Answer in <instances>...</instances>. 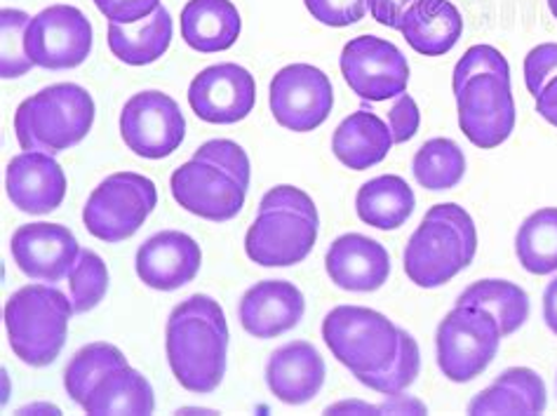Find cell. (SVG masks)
<instances>
[{"instance_id":"obj_4","label":"cell","mask_w":557,"mask_h":416,"mask_svg":"<svg viewBox=\"0 0 557 416\" xmlns=\"http://www.w3.org/2000/svg\"><path fill=\"white\" fill-rule=\"evenodd\" d=\"M400 327L384 314L364 306H336L322 322L327 348L354 375H370L393 363L400 344Z\"/></svg>"},{"instance_id":"obj_9","label":"cell","mask_w":557,"mask_h":416,"mask_svg":"<svg viewBox=\"0 0 557 416\" xmlns=\"http://www.w3.org/2000/svg\"><path fill=\"white\" fill-rule=\"evenodd\" d=\"M271 113L292 132H313L327 121L334 107L332 83L311 64H289L271 81Z\"/></svg>"},{"instance_id":"obj_1","label":"cell","mask_w":557,"mask_h":416,"mask_svg":"<svg viewBox=\"0 0 557 416\" xmlns=\"http://www.w3.org/2000/svg\"><path fill=\"white\" fill-rule=\"evenodd\" d=\"M168 363L188 393L208 395L226 375L228 325L224 308L208 294H194L172 308L165 330Z\"/></svg>"},{"instance_id":"obj_39","label":"cell","mask_w":557,"mask_h":416,"mask_svg":"<svg viewBox=\"0 0 557 416\" xmlns=\"http://www.w3.org/2000/svg\"><path fill=\"white\" fill-rule=\"evenodd\" d=\"M557 76V42L536 46L524 57V85L536 99L544 87Z\"/></svg>"},{"instance_id":"obj_38","label":"cell","mask_w":557,"mask_h":416,"mask_svg":"<svg viewBox=\"0 0 557 416\" xmlns=\"http://www.w3.org/2000/svg\"><path fill=\"white\" fill-rule=\"evenodd\" d=\"M313 20L325 26L358 24L370 10V0H304Z\"/></svg>"},{"instance_id":"obj_26","label":"cell","mask_w":557,"mask_h":416,"mask_svg":"<svg viewBox=\"0 0 557 416\" xmlns=\"http://www.w3.org/2000/svg\"><path fill=\"white\" fill-rule=\"evenodd\" d=\"M109 48L113 57L129 66H146L158 62L172 42V17L160 5L151 17L137 24L109 22Z\"/></svg>"},{"instance_id":"obj_29","label":"cell","mask_w":557,"mask_h":416,"mask_svg":"<svg viewBox=\"0 0 557 416\" xmlns=\"http://www.w3.org/2000/svg\"><path fill=\"white\" fill-rule=\"evenodd\" d=\"M457 306H475L492 314L502 327V334L510 337L530 318V296L527 292L508 280H478L471 287H466Z\"/></svg>"},{"instance_id":"obj_30","label":"cell","mask_w":557,"mask_h":416,"mask_svg":"<svg viewBox=\"0 0 557 416\" xmlns=\"http://www.w3.org/2000/svg\"><path fill=\"white\" fill-rule=\"evenodd\" d=\"M516 255L524 271L550 276L557 271V207H544L522 221Z\"/></svg>"},{"instance_id":"obj_13","label":"cell","mask_w":557,"mask_h":416,"mask_svg":"<svg viewBox=\"0 0 557 416\" xmlns=\"http://www.w3.org/2000/svg\"><path fill=\"white\" fill-rule=\"evenodd\" d=\"M172 196L186 212L208 221H231L245 205L247 188L212 162L188 160L174 170Z\"/></svg>"},{"instance_id":"obj_32","label":"cell","mask_w":557,"mask_h":416,"mask_svg":"<svg viewBox=\"0 0 557 416\" xmlns=\"http://www.w3.org/2000/svg\"><path fill=\"white\" fill-rule=\"evenodd\" d=\"M412 172L423 188L449 191L463 180L466 156L457 142L437 137L419 148L412 160Z\"/></svg>"},{"instance_id":"obj_45","label":"cell","mask_w":557,"mask_h":416,"mask_svg":"<svg viewBox=\"0 0 557 416\" xmlns=\"http://www.w3.org/2000/svg\"><path fill=\"white\" fill-rule=\"evenodd\" d=\"M539 115L557 127V76L544 87V93L536 97Z\"/></svg>"},{"instance_id":"obj_7","label":"cell","mask_w":557,"mask_h":416,"mask_svg":"<svg viewBox=\"0 0 557 416\" xmlns=\"http://www.w3.org/2000/svg\"><path fill=\"white\" fill-rule=\"evenodd\" d=\"M92 52V24L73 5H52L32 17L26 54L34 66L64 71L81 66Z\"/></svg>"},{"instance_id":"obj_31","label":"cell","mask_w":557,"mask_h":416,"mask_svg":"<svg viewBox=\"0 0 557 416\" xmlns=\"http://www.w3.org/2000/svg\"><path fill=\"white\" fill-rule=\"evenodd\" d=\"M127 358L121 353V348H115L113 344H90L81 348L76 355H73L66 371H64V389L71 395L73 403H83L90 397L95 386L104 379L109 371L125 367Z\"/></svg>"},{"instance_id":"obj_8","label":"cell","mask_w":557,"mask_h":416,"mask_svg":"<svg viewBox=\"0 0 557 416\" xmlns=\"http://www.w3.org/2000/svg\"><path fill=\"white\" fill-rule=\"evenodd\" d=\"M121 137L139 158H168L186 137V121L180 103L158 90L135 95L123 107Z\"/></svg>"},{"instance_id":"obj_34","label":"cell","mask_w":557,"mask_h":416,"mask_svg":"<svg viewBox=\"0 0 557 416\" xmlns=\"http://www.w3.org/2000/svg\"><path fill=\"white\" fill-rule=\"evenodd\" d=\"M109 292V269L92 249H81L69 276V299L76 314H87L101 304Z\"/></svg>"},{"instance_id":"obj_28","label":"cell","mask_w":557,"mask_h":416,"mask_svg":"<svg viewBox=\"0 0 557 416\" xmlns=\"http://www.w3.org/2000/svg\"><path fill=\"white\" fill-rule=\"evenodd\" d=\"M83 409L87 414H153L156 397L149 379L125 365L95 386Z\"/></svg>"},{"instance_id":"obj_3","label":"cell","mask_w":557,"mask_h":416,"mask_svg":"<svg viewBox=\"0 0 557 416\" xmlns=\"http://www.w3.org/2000/svg\"><path fill=\"white\" fill-rule=\"evenodd\" d=\"M76 314L54 285H26L5 304V330L14 355L32 367H48L66 344L69 320Z\"/></svg>"},{"instance_id":"obj_5","label":"cell","mask_w":557,"mask_h":416,"mask_svg":"<svg viewBox=\"0 0 557 416\" xmlns=\"http://www.w3.org/2000/svg\"><path fill=\"white\" fill-rule=\"evenodd\" d=\"M502 339V327L487 310L454 306L437 325V367L454 383L473 381L492 365Z\"/></svg>"},{"instance_id":"obj_11","label":"cell","mask_w":557,"mask_h":416,"mask_svg":"<svg viewBox=\"0 0 557 416\" xmlns=\"http://www.w3.org/2000/svg\"><path fill=\"white\" fill-rule=\"evenodd\" d=\"M459 127L466 139L478 148L502 146L516 127V99L510 93V78L475 76L457 95Z\"/></svg>"},{"instance_id":"obj_16","label":"cell","mask_w":557,"mask_h":416,"mask_svg":"<svg viewBox=\"0 0 557 416\" xmlns=\"http://www.w3.org/2000/svg\"><path fill=\"white\" fill-rule=\"evenodd\" d=\"M318 241V224L292 212H259L245 235L247 257L267 269L301 264Z\"/></svg>"},{"instance_id":"obj_42","label":"cell","mask_w":557,"mask_h":416,"mask_svg":"<svg viewBox=\"0 0 557 416\" xmlns=\"http://www.w3.org/2000/svg\"><path fill=\"white\" fill-rule=\"evenodd\" d=\"M421 125V113L417 101L409 97L407 93L395 99V103L388 111V127L395 144H405L412 139Z\"/></svg>"},{"instance_id":"obj_40","label":"cell","mask_w":557,"mask_h":416,"mask_svg":"<svg viewBox=\"0 0 557 416\" xmlns=\"http://www.w3.org/2000/svg\"><path fill=\"white\" fill-rule=\"evenodd\" d=\"M259 212H292L318 224V207L309 193L297 186H275L259 203Z\"/></svg>"},{"instance_id":"obj_25","label":"cell","mask_w":557,"mask_h":416,"mask_svg":"<svg viewBox=\"0 0 557 416\" xmlns=\"http://www.w3.org/2000/svg\"><path fill=\"white\" fill-rule=\"evenodd\" d=\"M546 405L544 379L530 367H510L471 400L468 414H541Z\"/></svg>"},{"instance_id":"obj_36","label":"cell","mask_w":557,"mask_h":416,"mask_svg":"<svg viewBox=\"0 0 557 416\" xmlns=\"http://www.w3.org/2000/svg\"><path fill=\"white\" fill-rule=\"evenodd\" d=\"M487 73L510 78V66L506 62V57L492 46H473L459 59L457 69H454V76H451L454 95H459L471 78L487 76Z\"/></svg>"},{"instance_id":"obj_22","label":"cell","mask_w":557,"mask_h":416,"mask_svg":"<svg viewBox=\"0 0 557 416\" xmlns=\"http://www.w3.org/2000/svg\"><path fill=\"white\" fill-rule=\"evenodd\" d=\"M400 34L419 54L440 57L459 42L463 20L449 0H417L405 12Z\"/></svg>"},{"instance_id":"obj_14","label":"cell","mask_w":557,"mask_h":416,"mask_svg":"<svg viewBox=\"0 0 557 416\" xmlns=\"http://www.w3.org/2000/svg\"><path fill=\"white\" fill-rule=\"evenodd\" d=\"M466 266L471 261L466 257L461 235L447 221L423 217L405 249L407 278L423 290H433L459 276Z\"/></svg>"},{"instance_id":"obj_47","label":"cell","mask_w":557,"mask_h":416,"mask_svg":"<svg viewBox=\"0 0 557 416\" xmlns=\"http://www.w3.org/2000/svg\"><path fill=\"white\" fill-rule=\"evenodd\" d=\"M548 8H550V12H553V17L557 20V0H548Z\"/></svg>"},{"instance_id":"obj_17","label":"cell","mask_w":557,"mask_h":416,"mask_svg":"<svg viewBox=\"0 0 557 416\" xmlns=\"http://www.w3.org/2000/svg\"><path fill=\"white\" fill-rule=\"evenodd\" d=\"M202 252L194 237L182 231H160L137 249L135 269L146 287L174 292L198 276Z\"/></svg>"},{"instance_id":"obj_33","label":"cell","mask_w":557,"mask_h":416,"mask_svg":"<svg viewBox=\"0 0 557 416\" xmlns=\"http://www.w3.org/2000/svg\"><path fill=\"white\" fill-rule=\"evenodd\" d=\"M398 334H400V344H398V353H395L393 363L379 371H370V375H358V381L376 393L398 395V393L407 391L419 377L421 353H419L417 339L405 330H400Z\"/></svg>"},{"instance_id":"obj_24","label":"cell","mask_w":557,"mask_h":416,"mask_svg":"<svg viewBox=\"0 0 557 416\" xmlns=\"http://www.w3.org/2000/svg\"><path fill=\"white\" fill-rule=\"evenodd\" d=\"M393 144L391 127L376 113L358 111L350 113L334 130L332 154L342 166L362 172L379 166L388 156Z\"/></svg>"},{"instance_id":"obj_12","label":"cell","mask_w":557,"mask_h":416,"mask_svg":"<svg viewBox=\"0 0 557 416\" xmlns=\"http://www.w3.org/2000/svg\"><path fill=\"white\" fill-rule=\"evenodd\" d=\"M257 83L252 73L238 64H216L190 81L188 103L205 123L233 125L252 113Z\"/></svg>"},{"instance_id":"obj_46","label":"cell","mask_w":557,"mask_h":416,"mask_svg":"<svg viewBox=\"0 0 557 416\" xmlns=\"http://www.w3.org/2000/svg\"><path fill=\"white\" fill-rule=\"evenodd\" d=\"M544 320L548 325V330L557 334V278L548 282V287L544 292Z\"/></svg>"},{"instance_id":"obj_10","label":"cell","mask_w":557,"mask_h":416,"mask_svg":"<svg viewBox=\"0 0 557 416\" xmlns=\"http://www.w3.org/2000/svg\"><path fill=\"white\" fill-rule=\"evenodd\" d=\"M342 73L360 99L386 101L407 93L409 64L393 42L358 36L342 52Z\"/></svg>"},{"instance_id":"obj_19","label":"cell","mask_w":557,"mask_h":416,"mask_svg":"<svg viewBox=\"0 0 557 416\" xmlns=\"http://www.w3.org/2000/svg\"><path fill=\"white\" fill-rule=\"evenodd\" d=\"M306 302L301 290L287 280H261L240 299V325L257 339H275L301 322Z\"/></svg>"},{"instance_id":"obj_23","label":"cell","mask_w":557,"mask_h":416,"mask_svg":"<svg viewBox=\"0 0 557 416\" xmlns=\"http://www.w3.org/2000/svg\"><path fill=\"white\" fill-rule=\"evenodd\" d=\"M240 28V12L231 0H188L182 10V38L202 54L233 48Z\"/></svg>"},{"instance_id":"obj_2","label":"cell","mask_w":557,"mask_h":416,"mask_svg":"<svg viewBox=\"0 0 557 416\" xmlns=\"http://www.w3.org/2000/svg\"><path fill=\"white\" fill-rule=\"evenodd\" d=\"M95 123V101L76 83H57L24 99L14 113V135L24 151L62 154L81 144Z\"/></svg>"},{"instance_id":"obj_35","label":"cell","mask_w":557,"mask_h":416,"mask_svg":"<svg viewBox=\"0 0 557 416\" xmlns=\"http://www.w3.org/2000/svg\"><path fill=\"white\" fill-rule=\"evenodd\" d=\"M28 17L22 10L5 8L0 12V76L5 81L26 76L34 62L26 54V28Z\"/></svg>"},{"instance_id":"obj_43","label":"cell","mask_w":557,"mask_h":416,"mask_svg":"<svg viewBox=\"0 0 557 416\" xmlns=\"http://www.w3.org/2000/svg\"><path fill=\"white\" fill-rule=\"evenodd\" d=\"M97 10L109 22L115 24H137L160 8V0H95Z\"/></svg>"},{"instance_id":"obj_27","label":"cell","mask_w":557,"mask_h":416,"mask_svg":"<svg viewBox=\"0 0 557 416\" xmlns=\"http://www.w3.org/2000/svg\"><path fill=\"white\" fill-rule=\"evenodd\" d=\"M417 207L414 191L398 174H381L362 184L356 198V212L368 227L395 231L412 217Z\"/></svg>"},{"instance_id":"obj_21","label":"cell","mask_w":557,"mask_h":416,"mask_svg":"<svg viewBox=\"0 0 557 416\" xmlns=\"http://www.w3.org/2000/svg\"><path fill=\"white\" fill-rule=\"evenodd\" d=\"M269 391L285 405H306L325 383V360L309 341H289L267 365Z\"/></svg>"},{"instance_id":"obj_41","label":"cell","mask_w":557,"mask_h":416,"mask_svg":"<svg viewBox=\"0 0 557 416\" xmlns=\"http://www.w3.org/2000/svg\"><path fill=\"white\" fill-rule=\"evenodd\" d=\"M426 219H440V221H447L449 227H454V231L461 235L468 261H473L478 252V229H475V221L463 210V207H459L457 203H440L431 207L426 212Z\"/></svg>"},{"instance_id":"obj_18","label":"cell","mask_w":557,"mask_h":416,"mask_svg":"<svg viewBox=\"0 0 557 416\" xmlns=\"http://www.w3.org/2000/svg\"><path fill=\"white\" fill-rule=\"evenodd\" d=\"M5 188L10 203L26 215H50L64 203L66 174L54 156L24 151L8 166Z\"/></svg>"},{"instance_id":"obj_44","label":"cell","mask_w":557,"mask_h":416,"mask_svg":"<svg viewBox=\"0 0 557 416\" xmlns=\"http://www.w3.org/2000/svg\"><path fill=\"white\" fill-rule=\"evenodd\" d=\"M414 3H417V0H370V12L381 26L398 28V32H400L405 12L412 8Z\"/></svg>"},{"instance_id":"obj_15","label":"cell","mask_w":557,"mask_h":416,"mask_svg":"<svg viewBox=\"0 0 557 416\" xmlns=\"http://www.w3.org/2000/svg\"><path fill=\"white\" fill-rule=\"evenodd\" d=\"M12 259L32 280L57 285L71 276L81 247L76 235L62 224H24L12 233Z\"/></svg>"},{"instance_id":"obj_37","label":"cell","mask_w":557,"mask_h":416,"mask_svg":"<svg viewBox=\"0 0 557 416\" xmlns=\"http://www.w3.org/2000/svg\"><path fill=\"white\" fill-rule=\"evenodd\" d=\"M194 158L202 162H212V166L222 168L226 174H231L243 188H249V174H252V168H249V158L240 144L231 139L205 142L196 148Z\"/></svg>"},{"instance_id":"obj_6","label":"cell","mask_w":557,"mask_h":416,"mask_svg":"<svg viewBox=\"0 0 557 416\" xmlns=\"http://www.w3.org/2000/svg\"><path fill=\"white\" fill-rule=\"evenodd\" d=\"M158 191L149 176L115 172L107 176L83 207V224L104 243H123L135 235L156 210Z\"/></svg>"},{"instance_id":"obj_20","label":"cell","mask_w":557,"mask_h":416,"mask_svg":"<svg viewBox=\"0 0 557 416\" xmlns=\"http://www.w3.org/2000/svg\"><path fill=\"white\" fill-rule=\"evenodd\" d=\"M325 269L336 287L346 292H376L391 276L386 247L368 235L346 233L330 245Z\"/></svg>"}]
</instances>
